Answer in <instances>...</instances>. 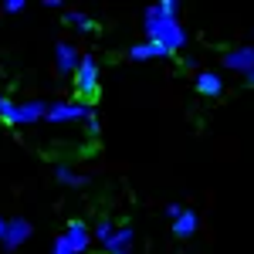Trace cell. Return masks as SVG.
<instances>
[{
    "instance_id": "2e32d148",
    "label": "cell",
    "mask_w": 254,
    "mask_h": 254,
    "mask_svg": "<svg viewBox=\"0 0 254 254\" xmlns=\"http://www.w3.org/2000/svg\"><path fill=\"white\" fill-rule=\"evenodd\" d=\"M0 122L3 126H17V102L10 95H0Z\"/></svg>"
},
{
    "instance_id": "8fae6325",
    "label": "cell",
    "mask_w": 254,
    "mask_h": 254,
    "mask_svg": "<svg viewBox=\"0 0 254 254\" xmlns=\"http://www.w3.org/2000/svg\"><path fill=\"white\" fill-rule=\"evenodd\" d=\"M55 180H58L61 187H68V190H85V187H88V176L78 173V170L68 166V163H58V166H55Z\"/></svg>"
},
{
    "instance_id": "ac0fdd59",
    "label": "cell",
    "mask_w": 254,
    "mask_h": 254,
    "mask_svg": "<svg viewBox=\"0 0 254 254\" xmlns=\"http://www.w3.org/2000/svg\"><path fill=\"white\" fill-rule=\"evenodd\" d=\"M81 126H85V132H88V136L95 139L98 132H102V122H98V112H92V116L85 119V122H81Z\"/></svg>"
},
{
    "instance_id": "e0dca14e",
    "label": "cell",
    "mask_w": 254,
    "mask_h": 254,
    "mask_svg": "<svg viewBox=\"0 0 254 254\" xmlns=\"http://www.w3.org/2000/svg\"><path fill=\"white\" fill-rule=\"evenodd\" d=\"M51 254H75V251H71L68 237H64V234H58L55 241H51Z\"/></svg>"
},
{
    "instance_id": "7a4b0ae2",
    "label": "cell",
    "mask_w": 254,
    "mask_h": 254,
    "mask_svg": "<svg viewBox=\"0 0 254 254\" xmlns=\"http://www.w3.org/2000/svg\"><path fill=\"white\" fill-rule=\"evenodd\" d=\"M75 81V95L78 98H95L98 88H102V64H98L95 55H81L78 71L71 75Z\"/></svg>"
},
{
    "instance_id": "9c48e42d",
    "label": "cell",
    "mask_w": 254,
    "mask_h": 254,
    "mask_svg": "<svg viewBox=\"0 0 254 254\" xmlns=\"http://www.w3.org/2000/svg\"><path fill=\"white\" fill-rule=\"evenodd\" d=\"M44 119H48V102H41V98L17 102V126H38Z\"/></svg>"
},
{
    "instance_id": "30bf717a",
    "label": "cell",
    "mask_w": 254,
    "mask_h": 254,
    "mask_svg": "<svg viewBox=\"0 0 254 254\" xmlns=\"http://www.w3.org/2000/svg\"><path fill=\"white\" fill-rule=\"evenodd\" d=\"M193 88H196V95H203V98H220L224 95V75L220 71H196Z\"/></svg>"
},
{
    "instance_id": "44dd1931",
    "label": "cell",
    "mask_w": 254,
    "mask_h": 254,
    "mask_svg": "<svg viewBox=\"0 0 254 254\" xmlns=\"http://www.w3.org/2000/svg\"><path fill=\"white\" fill-rule=\"evenodd\" d=\"M44 7H48V10H61L64 3H61V0H44Z\"/></svg>"
},
{
    "instance_id": "52a82bcc",
    "label": "cell",
    "mask_w": 254,
    "mask_h": 254,
    "mask_svg": "<svg viewBox=\"0 0 254 254\" xmlns=\"http://www.w3.org/2000/svg\"><path fill=\"white\" fill-rule=\"evenodd\" d=\"M102 251L105 254H132L136 251V227L132 224H119L116 234L102 244Z\"/></svg>"
},
{
    "instance_id": "3957f363",
    "label": "cell",
    "mask_w": 254,
    "mask_h": 254,
    "mask_svg": "<svg viewBox=\"0 0 254 254\" xmlns=\"http://www.w3.org/2000/svg\"><path fill=\"white\" fill-rule=\"evenodd\" d=\"M95 109L75 102V98H58V102H48V119L44 122H55V126H68V122H85Z\"/></svg>"
},
{
    "instance_id": "ba28073f",
    "label": "cell",
    "mask_w": 254,
    "mask_h": 254,
    "mask_svg": "<svg viewBox=\"0 0 254 254\" xmlns=\"http://www.w3.org/2000/svg\"><path fill=\"white\" fill-rule=\"evenodd\" d=\"M78 61H81V55H78L75 44H68V41H58L55 44V68H58L61 78L64 75H75L78 71Z\"/></svg>"
},
{
    "instance_id": "8992f818",
    "label": "cell",
    "mask_w": 254,
    "mask_h": 254,
    "mask_svg": "<svg viewBox=\"0 0 254 254\" xmlns=\"http://www.w3.org/2000/svg\"><path fill=\"white\" fill-rule=\"evenodd\" d=\"M61 234L68 237V244H71V251H75V254H85L88 248H92V224H88V220H81V217L68 220Z\"/></svg>"
},
{
    "instance_id": "5bb4252c",
    "label": "cell",
    "mask_w": 254,
    "mask_h": 254,
    "mask_svg": "<svg viewBox=\"0 0 254 254\" xmlns=\"http://www.w3.org/2000/svg\"><path fill=\"white\" fill-rule=\"evenodd\" d=\"M64 20H68L75 31H81V34H95V20L88 17L85 10H68V14H64Z\"/></svg>"
},
{
    "instance_id": "5b68a950",
    "label": "cell",
    "mask_w": 254,
    "mask_h": 254,
    "mask_svg": "<svg viewBox=\"0 0 254 254\" xmlns=\"http://www.w3.org/2000/svg\"><path fill=\"white\" fill-rule=\"evenodd\" d=\"M31 237H34V224H31L27 217H10V220H7V234H3L0 244H3L7 254H14L17 248H24Z\"/></svg>"
},
{
    "instance_id": "cb8c5ba5",
    "label": "cell",
    "mask_w": 254,
    "mask_h": 254,
    "mask_svg": "<svg viewBox=\"0 0 254 254\" xmlns=\"http://www.w3.org/2000/svg\"><path fill=\"white\" fill-rule=\"evenodd\" d=\"M244 85H248V88H254V71L248 75V78H244Z\"/></svg>"
},
{
    "instance_id": "6da1fadb",
    "label": "cell",
    "mask_w": 254,
    "mask_h": 254,
    "mask_svg": "<svg viewBox=\"0 0 254 254\" xmlns=\"http://www.w3.org/2000/svg\"><path fill=\"white\" fill-rule=\"evenodd\" d=\"M176 14H180V3H176V0H159V3H149V7L142 10L146 41L156 44L159 51H166L170 58L180 55V51H187V41H190L183 20L176 17Z\"/></svg>"
},
{
    "instance_id": "d6986e66",
    "label": "cell",
    "mask_w": 254,
    "mask_h": 254,
    "mask_svg": "<svg viewBox=\"0 0 254 254\" xmlns=\"http://www.w3.org/2000/svg\"><path fill=\"white\" fill-rule=\"evenodd\" d=\"M24 7H27L24 0H3V3H0V10H3V14H20Z\"/></svg>"
},
{
    "instance_id": "9a60e30c",
    "label": "cell",
    "mask_w": 254,
    "mask_h": 254,
    "mask_svg": "<svg viewBox=\"0 0 254 254\" xmlns=\"http://www.w3.org/2000/svg\"><path fill=\"white\" fill-rule=\"evenodd\" d=\"M116 220H109V217H102V220H95V224H92V241H95V244H105V241H109V237L116 234Z\"/></svg>"
},
{
    "instance_id": "603a6c76",
    "label": "cell",
    "mask_w": 254,
    "mask_h": 254,
    "mask_svg": "<svg viewBox=\"0 0 254 254\" xmlns=\"http://www.w3.org/2000/svg\"><path fill=\"white\" fill-rule=\"evenodd\" d=\"M3 234H7V217H0V241H3Z\"/></svg>"
},
{
    "instance_id": "ffe728a7",
    "label": "cell",
    "mask_w": 254,
    "mask_h": 254,
    "mask_svg": "<svg viewBox=\"0 0 254 254\" xmlns=\"http://www.w3.org/2000/svg\"><path fill=\"white\" fill-rule=\"evenodd\" d=\"M183 210H187L183 203H166V217H170V220H176V217L183 214Z\"/></svg>"
},
{
    "instance_id": "4fadbf2b",
    "label": "cell",
    "mask_w": 254,
    "mask_h": 254,
    "mask_svg": "<svg viewBox=\"0 0 254 254\" xmlns=\"http://www.w3.org/2000/svg\"><path fill=\"white\" fill-rule=\"evenodd\" d=\"M129 58H132V61H149V58H170V55L159 51L156 44H149V41H139V44L129 48Z\"/></svg>"
},
{
    "instance_id": "277c9868",
    "label": "cell",
    "mask_w": 254,
    "mask_h": 254,
    "mask_svg": "<svg viewBox=\"0 0 254 254\" xmlns=\"http://www.w3.org/2000/svg\"><path fill=\"white\" fill-rule=\"evenodd\" d=\"M220 64H224L227 71L241 75V78H248V75L254 71V44H237V48H227Z\"/></svg>"
},
{
    "instance_id": "7402d4cb",
    "label": "cell",
    "mask_w": 254,
    "mask_h": 254,
    "mask_svg": "<svg viewBox=\"0 0 254 254\" xmlns=\"http://www.w3.org/2000/svg\"><path fill=\"white\" fill-rule=\"evenodd\" d=\"M183 68H196V58H193V55H183Z\"/></svg>"
},
{
    "instance_id": "7c38bea8",
    "label": "cell",
    "mask_w": 254,
    "mask_h": 254,
    "mask_svg": "<svg viewBox=\"0 0 254 254\" xmlns=\"http://www.w3.org/2000/svg\"><path fill=\"white\" fill-rule=\"evenodd\" d=\"M196 227H200V217H196L193 210H183V214L173 220V237L187 241V237H193V234H196Z\"/></svg>"
}]
</instances>
